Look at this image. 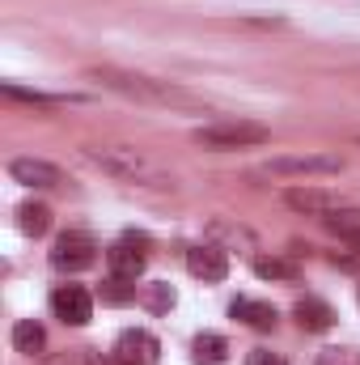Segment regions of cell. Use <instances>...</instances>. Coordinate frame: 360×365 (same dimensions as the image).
<instances>
[{
  "instance_id": "obj_1",
  "label": "cell",
  "mask_w": 360,
  "mask_h": 365,
  "mask_svg": "<svg viewBox=\"0 0 360 365\" xmlns=\"http://www.w3.org/2000/svg\"><path fill=\"white\" fill-rule=\"evenodd\" d=\"M85 158L119 182L149 187V191H174V175L162 162H153L149 153L132 149V145H85Z\"/></svg>"
},
{
  "instance_id": "obj_2",
  "label": "cell",
  "mask_w": 360,
  "mask_h": 365,
  "mask_svg": "<svg viewBox=\"0 0 360 365\" xmlns=\"http://www.w3.org/2000/svg\"><path fill=\"white\" fill-rule=\"evenodd\" d=\"M97 86L123 93L132 102H149V106H199V98L191 90H182L174 81H157V77H144V73H127V68H93L90 73Z\"/></svg>"
},
{
  "instance_id": "obj_3",
  "label": "cell",
  "mask_w": 360,
  "mask_h": 365,
  "mask_svg": "<svg viewBox=\"0 0 360 365\" xmlns=\"http://www.w3.org/2000/svg\"><path fill=\"white\" fill-rule=\"evenodd\" d=\"M271 128L263 123H250V119H216L208 128H195V145L212 149V153H229V149H255V145H268Z\"/></svg>"
},
{
  "instance_id": "obj_4",
  "label": "cell",
  "mask_w": 360,
  "mask_h": 365,
  "mask_svg": "<svg viewBox=\"0 0 360 365\" xmlns=\"http://www.w3.org/2000/svg\"><path fill=\"white\" fill-rule=\"evenodd\" d=\"M259 175L271 179H327V175H344V158L335 153H280L259 166Z\"/></svg>"
},
{
  "instance_id": "obj_5",
  "label": "cell",
  "mask_w": 360,
  "mask_h": 365,
  "mask_svg": "<svg viewBox=\"0 0 360 365\" xmlns=\"http://www.w3.org/2000/svg\"><path fill=\"white\" fill-rule=\"evenodd\" d=\"M93 259H97V242H93L85 230H68V234L55 238L51 264H55L60 272H81V268H90Z\"/></svg>"
},
{
  "instance_id": "obj_6",
  "label": "cell",
  "mask_w": 360,
  "mask_h": 365,
  "mask_svg": "<svg viewBox=\"0 0 360 365\" xmlns=\"http://www.w3.org/2000/svg\"><path fill=\"white\" fill-rule=\"evenodd\" d=\"M115 357H119L123 365H157L162 344H157L153 331H144V327H127V331H119V340H115Z\"/></svg>"
},
{
  "instance_id": "obj_7",
  "label": "cell",
  "mask_w": 360,
  "mask_h": 365,
  "mask_svg": "<svg viewBox=\"0 0 360 365\" xmlns=\"http://www.w3.org/2000/svg\"><path fill=\"white\" fill-rule=\"evenodd\" d=\"M51 310H55V319H64V323H73V327H85L93 319V297L85 284H60L55 293H51Z\"/></svg>"
},
{
  "instance_id": "obj_8",
  "label": "cell",
  "mask_w": 360,
  "mask_h": 365,
  "mask_svg": "<svg viewBox=\"0 0 360 365\" xmlns=\"http://www.w3.org/2000/svg\"><path fill=\"white\" fill-rule=\"evenodd\" d=\"M284 204L297 208V212H305V217H331V212L344 208V195L322 191V187H288L284 191Z\"/></svg>"
},
{
  "instance_id": "obj_9",
  "label": "cell",
  "mask_w": 360,
  "mask_h": 365,
  "mask_svg": "<svg viewBox=\"0 0 360 365\" xmlns=\"http://www.w3.org/2000/svg\"><path fill=\"white\" fill-rule=\"evenodd\" d=\"M106 264H110V276H123V280H136L144 272L149 255H144V238H119L110 251H106Z\"/></svg>"
},
{
  "instance_id": "obj_10",
  "label": "cell",
  "mask_w": 360,
  "mask_h": 365,
  "mask_svg": "<svg viewBox=\"0 0 360 365\" xmlns=\"http://www.w3.org/2000/svg\"><path fill=\"white\" fill-rule=\"evenodd\" d=\"M9 175H13V182H21V187H60L64 182V170L51 166V162H43V158H13L9 162Z\"/></svg>"
},
{
  "instance_id": "obj_11",
  "label": "cell",
  "mask_w": 360,
  "mask_h": 365,
  "mask_svg": "<svg viewBox=\"0 0 360 365\" xmlns=\"http://www.w3.org/2000/svg\"><path fill=\"white\" fill-rule=\"evenodd\" d=\"M186 268H191V276H199L208 284H221L229 276V255L221 247H191L186 251Z\"/></svg>"
},
{
  "instance_id": "obj_12",
  "label": "cell",
  "mask_w": 360,
  "mask_h": 365,
  "mask_svg": "<svg viewBox=\"0 0 360 365\" xmlns=\"http://www.w3.org/2000/svg\"><path fill=\"white\" fill-rule=\"evenodd\" d=\"M229 314H233V319H242V323H246V327H255V331H271V327H275V306L255 302V297H238V302L229 306Z\"/></svg>"
},
{
  "instance_id": "obj_13",
  "label": "cell",
  "mask_w": 360,
  "mask_h": 365,
  "mask_svg": "<svg viewBox=\"0 0 360 365\" xmlns=\"http://www.w3.org/2000/svg\"><path fill=\"white\" fill-rule=\"evenodd\" d=\"M322 225L339 238V242H348L352 251H360V208H339V212H331V217H322Z\"/></svg>"
},
{
  "instance_id": "obj_14",
  "label": "cell",
  "mask_w": 360,
  "mask_h": 365,
  "mask_svg": "<svg viewBox=\"0 0 360 365\" xmlns=\"http://www.w3.org/2000/svg\"><path fill=\"white\" fill-rule=\"evenodd\" d=\"M297 323H301L305 331H331L335 310H331L322 297H301V302H297Z\"/></svg>"
},
{
  "instance_id": "obj_15",
  "label": "cell",
  "mask_w": 360,
  "mask_h": 365,
  "mask_svg": "<svg viewBox=\"0 0 360 365\" xmlns=\"http://www.w3.org/2000/svg\"><path fill=\"white\" fill-rule=\"evenodd\" d=\"M13 349L26 353V357H38V353L47 349V331H43V323H34V319L13 323Z\"/></svg>"
},
{
  "instance_id": "obj_16",
  "label": "cell",
  "mask_w": 360,
  "mask_h": 365,
  "mask_svg": "<svg viewBox=\"0 0 360 365\" xmlns=\"http://www.w3.org/2000/svg\"><path fill=\"white\" fill-rule=\"evenodd\" d=\"M17 225H21V234L43 238V234L51 230V208H47V204H21V208H17Z\"/></svg>"
},
{
  "instance_id": "obj_17",
  "label": "cell",
  "mask_w": 360,
  "mask_h": 365,
  "mask_svg": "<svg viewBox=\"0 0 360 365\" xmlns=\"http://www.w3.org/2000/svg\"><path fill=\"white\" fill-rule=\"evenodd\" d=\"M191 353H195V365H221L225 361V353H229V344H225V336L203 331V336H195Z\"/></svg>"
},
{
  "instance_id": "obj_18",
  "label": "cell",
  "mask_w": 360,
  "mask_h": 365,
  "mask_svg": "<svg viewBox=\"0 0 360 365\" xmlns=\"http://www.w3.org/2000/svg\"><path fill=\"white\" fill-rule=\"evenodd\" d=\"M255 276H263V280H297V264L292 259H275V255H259L255 259Z\"/></svg>"
},
{
  "instance_id": "obj_19",
  "label": "cell",
  "mask_w": 360,
  "mask_h": 365,
  "mask_svg": "<svg viewBox=\"0 0 360 365\" xmlns=\"http://www.w3.org/2000/svg\"><path fill=\"white\" fill-rule=\"evenodd\" d=\"M4 98H13V102H30V106H60V102H64V98H55V93L21 90V86H13V81H4Z\"/></svg>"
},
{
  "instance_id": "obj_20",
  "label": "cell",
  "mask_w": 360,
  "mask_h": 365,
  "mask_svg": "<svg viewBox=\"0 0 360 365\" xmlns=\"http://www.w3.org/2000/svg\"><path fill=\"white\" fill-rule=\"evenodd\" d=\"M123 284H127L123 276H110L106 289H102V297H106V302H127V297H136V289H123Z\"/></svg>"
},
{
  "instance_id": "obj_21",
  "label": "cell",
  "mask_w": 360,
  "mask_h": 365,
  "mask_svg": "<svg viewBox=\"0 0 360 365\" xmlns=\"http://www.w3.org/2000/svg\"><path fill=\"white\" fill-rule=\"evenodd\" d=\"M246 365H288V361H284V357H275L271 349H255V353L246 357Z\"/></svg>"
},
{
  "instance_id": "obj_22",
  "label": "cell",
  "mask_w": 360,
  "mask_h": 365,
  "mask_svg": "<svg viewBox=\"0 0 360 365\" xmlns=\"http://www.w3.org/2000/svg\"><path fill=\"white\" fill-rule=\"evenodd\" d=\"M166 306H174V293H170V284H157L153 289V310H166Z\"/></svg>"
},
{
  "instance_id": "obj_23",
  "label": "cell",
  "mask_w": 360,
  "mask_h": 365,
  "mask_svg": "<svg viewBox=\"0 0 360 365\" xmlns=\"http://www.w3.org/2000/svg\"><path fill=\"white\" fill-rule=\"evenodd\" d=\"M318 365H348V357H344L339 349H327V353L318 357Z\"/></svg>"
},
{
  "instance_id": "obj_24",
  "label": "cell",
  "mask_w": 360,
  "mask_h": 365,
  "mask_svg": "<svg viewBox=\"0 0 360 365\" xmlns=\"http://www.w3.org/2000/svg\"><path fill=\"white\" fill-rule=\"evenodd\" d=\"M93 365H123V361H119L115 353H110V357H97V353H93Z\"/></svg>"
},
{
  "instance_id": "obj_25",
  "label": "cell",
  "mask_w": 360,
  "mask_h": 365,
  "mask_svg": "<svg viewBox=\"0 0 360 365\" xmlns=\"http://www.w3.org/2000/svg\"><path fill=\"white\" fill-rule=\"evenodd\" d=\"M43 365H77V361H68V357H51V361H43Z\"/></svg>"
}]
</instances>
